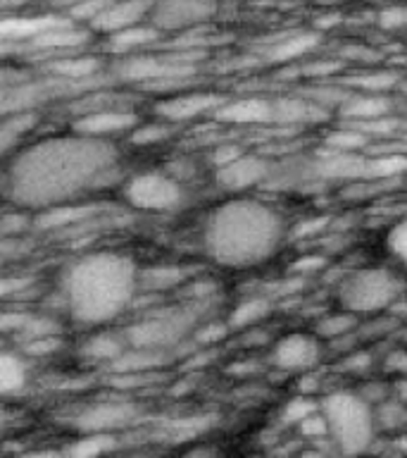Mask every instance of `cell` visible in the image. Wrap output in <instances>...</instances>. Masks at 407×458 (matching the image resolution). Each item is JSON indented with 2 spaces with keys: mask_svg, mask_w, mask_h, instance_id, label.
I'll return each mask as SVG.
<instances>
[{
  "mask_svg": "<svg viewBox=\"0 0 407 458\" xmlns=\"http://www.w3.org/2000/svg\"><path fill=\"white\" fill-rule=\"evenodd\" d=\"M386 370L395 375H407V349H395L386 356Z\"/></svg>",
  "mask_w": 407,
  "mask_h": 458,
  "instance_id": "cell-48",
  "label": "cell"
},
{
  "mask_svg": "<svg viewBox=\"0 0 407 458\" xmlns=\"http://www.w3.org/2000/svg\"><path fill=\"white\" fill-rule=\"evenodd\" d=\"M231 332H234V329H231L228 320H210L203 322V325L193 332V339H195V346H198V349H210V346H217L220 342H224Z\"/></svg>",
  "mask_w": 407,
  "mask_h": 458,
  "instance_id": "cell-37",
  "label": "cell"
},
{
  "mask_svg": "<svg viewBox=\"0 0 407 458\" xmlns=\"http://www.w3.org/2000/svg\"><path fill=\"white\" fill-rule=\"evenodd\" d=\"M403 282L386 267H362L338 282V301L345 310L357 315H374L398 303Z\"/></svg>",
  "mask_w": 407,
  "mask_h": 458,
  "instance_id": "cell-6",
  "label": "cell"
},
{
  "mask_svg": "<svg viewBox=\"0 0 407 458\" xmlns=\"http://www.w3.org/2000/svg\"><path fill=\"white\" fill-rule=\"evenodd\" d=\"M400 81L398 72L391 70H371V72H362V74H357V77L348 79V84L353 89L362 93H381L388 91L393 86Z\"/></svg>",
  "mask_w": 407,
  "mask_h": 458,
  "instance_id": "cell-32",
  "label": "cell"
},
{
  "mask_svg": "<svg viewBox=\"0 0 407 458\" xmlns=\"http://www.w3.org/2000/svg\"><path fill=\"white\" fill-rule=\"evenodd\" d=\"M227 100V96L212 91H188L174 93L170 98L160 100L155 106V113L160 120L171 122V124H186V122L198 120L205 114H214L220 106Z\"/></svg>",
  "mask_w": 407,
  "mask_h": 458,
  "instance_id": "cell-11",
  "label": "cell"
},
{
  "mask_svg": "<svg viewBox=\"0 0 407 458\" xmlns=\"http://www.w3.org/2000/svg\"><path fill=\"white\" fill-rule=\"evenodd\" d=\"M138 267L117 250L88 253L64 270L60 282L62 308L86 327L120 318L138 296Z\"/></svg>",
  "mask_w": 407,
  "mask_h": 458,
  "instance_id": "cell-3",
  "label": "cell"
},
{
  "mask_svg": "<svg viewBox=\"0 0 407 458\" xmlns=\"http://www.w3.org/2000/svg\"><path fill=\"white\" fill-rule=\"evenodd\" d=\"M388 113H391V103L384 96H377V93H355V96H348L341 103V117L348 120L350 124L378 120V117H386Z\"/></svg>",
  "mask_w": 407,
  "mask_h": 458,
  "instance_id": "cell-23",
  "label": "cell"
},
{
  "mask_svg": "<svg viewBox=\"0 0 407 458\" xmlns=\"http://www.w3.org/2000/svg\"><path fill=\"white\" fill-rule=\"evenodd\" d=\"M321 358V344L320 336L303 335V332H293L278 339L271 353V360L278 370L286 372H307L314 370Z\"/></svg>",
  "mask_w": 407,
  "mask_h": 458,
  "instance_id": "cell-12",
  "label": "cell"
},
{
  "mask_svg": "<svg viewBox=\"0 0 407 458\" xmlns=\"http://www.w3.org/2000/svg\"><path fill=\"white\" fill-rule=\"evenodd\" d=\"M378 24L388 31L407 27V5H391L384 13H378Z\"/></svg>",
  "mask_w": 407,
  "mask_h": 458,
  "instance_id": "cell-44",
  "label": "cell"
},
{
  "mask_svg": "<svg viewBox=\"0 0 407 458\" xmlns=\"http://www.w3.org/2000/svg\"><path fill=\"white\" fill-rule=\"evenodd\" d=\"M100 213L98 206L77 200V203H64V206L48 208L34 217V225L43 232H55V229H70L77 225H86V222L96 217Z\"/></svg>",
  "mask_w": 407,
  "mask_h": 458,
  "instance_id": "cell-18",
  "label": "cell"
},
{
  "mask_svg": "<svg viewBox=\"0 0 407 458\" xmlns=\"http://www.w3.org/2000/svg\"><path fill=\"white\" fill-rule=\"evenodd\" d=\"M29 377V368L24 363V358L20 353H12V351H5L0 356V392L10 396V394H17L24 389Z\"/></svg>",
  "mask_w": 407,
  "mask_h": 458,
  "instance_id": "cell-29",
  "label": "cell"
},
{
  "mask_svg": "<svg viewBox=\"0 0 407 458\" xmlns=\"http://www.w3.org/2000/svg\"><path fill=\"white\" fill-rule=\"evenodd\" d=\"M286 239V222L277 208L257 199L224 200L207 217L203 246L221 267H253L270 260Z\"/></svg>",
  "mask_w": 407,
  "mask_h": 458,
  "instance_id": "cell-2",
  "label": "cell"
},
{
  "mask_svg": "<svg viewBox=\"0 0 407 458\" xmlns=\"http://www.w3.org/2000/svg\"><path fill=\"white\" fill-rule=\"evenodd\" d=\"M357 327H360V325H357V313H353V310H345V308H343L341 313L324 315V318L317 322L314 332H317V336H320V339H327V342H338V339H343V336L355 335Z\"/></svg>",
  "mask_w": 407,
  "mask_h": 458,
  "instance_id": "cell-30",
  "label": "cell"
},
{
  "mask_svg": "<svg viewBox=\"0 0 407 458\" xmlns=\"http://www.w3.org/2000/svg\"><path fill=\"white\" fill-rule=\"evenodd\" d=\"M317 43H320V34H314V31L288 34L271 46L270 60H274V63H288V60H295L300 55H307L310 50L317 48Z\"/></svg>",
  "mask_w": 407,
  "mask_h": 458,
  "instance_id": "cell-26",
  "label": "cell"
},
{
  "mask_svg": "<svg viewBox=\"0 0 407 458\" xmlns=\"http://www.w3.org/2000/svg\"><path fill=\"white\" fill-rule=\"evenodd\" d=\"M160 36H162V31L153 21H143V24H136V27H129L124 31L105 36V50L117 57L131 55V53H143L150 46H155Z\"/></svg>",
  "mask_w": 407,
  "mask_h": 458,
  "instance_id": "cell-19",
  "label": "cell"
},
{
  "mask_svg": "<svg viewBox=\"0 0 407 458\" xmlns=\"http://www.w3.org/2000/svg\"><path fill=\"white\" fill-rule=\"evenodd\" d=\"M267 177H270V163L262 156H248V153H243L231 163L221 165L214 172L217 184L227 191L253 189V186L262 184Z\"/></svg>",
  "mask_w": 407,
  "mask_h": 458,
  "instance_id": "cell-15",
  "label": "cell"
},
{
  "mask_svg": "<svg viewBox=\"0 0 407 458\" xmlns=\"http://www.w3.org/2000/svg\"><path fill=\"white\" fill-rule=\"evenodd\" d=\"M27 310H5L3 313V322H0V327L5 335H17L21 327H24V322L29 320Z\"/></svg>",
  "mask_w": 407,
  "mask_h": 458,
  "instance_id": "cell-45",
  "label": "cell"
},
{
  "mask_svg": "<svg viewBox=\"0 0 407 458\" xmlns=\"http://www.w3.org/2000/svg\"><path fill=\"white\" fill-rule=\"evenodd\" d=\"M117 446V439L112 437V432H86V437H81L79 442H74L67 449V456L74 458H88V456H100V454H107Z\"/></svg>",
  "mask_w": 407,
  "mask_h": 458,
  "instance_id": "cell-31",
  "label": "cell"
},
{
  "mask_svg": "<svg viewBox=\"0 0 407 458\" xmlns=\"http://www.w3.org/2000/svg\"><path fill=\"white\" fill-rule=\"evenodd\" d=\"M241 346H262V344L270 342V335L267 332H262V329L255 327H248L243 329V339H241Z\"/></svg>",
  "mask_w": 407,
  "mask_h": 458,
  "instance_id": "cell-50",
  "label": "cell"
},
{
  "mask_svg": "<svg viewBox=\"0 0 407 458\" xmlns=\"http://www.w3.org/2000/svg\"><path fill=\"white\" fill-rule=\"evenodd\" d=\"M67 20H70L67 14L53 13V10L46 14H17V17H5L0 31H3L5 43H27Z\"/></svg>",
  "mask_w": 407,
  "mask_h": 458,
  "instance_id": "cell-17",
  "label": "cell"
},
{
  "mask_svg": "<svg viewBox=\"0 0 407 458\" xmlns=\"http://www.w3.org/2000/svg\"><path fill=\"white\" fill-rule=\"evenodd\" d=\"M238 156H243V148H238V146H234V143H224V146H217L214 148V167H221V165L231 163V160H236Z\"/></svg>",
  "mask_w": 407,
  "mask_h": 458,
  "instance_id": "cell-49",
  "label": "cell"
},
{
  "mask_svg": "<svg viewBox=\"0 0 407 458\" xmlns=\"http://www.w3.org/2000/svg\"><path fill=\"white\" fill-rule=\"evenodd\" d=\"M62 327L60 322L48 318V315H29V320L24 322V327L17 332V339H21V344L34 342V339H43V336L60 335Z\"/></svg>",
  "mask_w": 407,
  "mask_h": 458,
  "instance_id": "cell-35",
  "label": "cell"
},
{
  "mask_svg": "<svg viewBox=\"0 0 407 458\" xmlns=\"http://www.w3.org/2000/svg\"><path fill=\"white\" fill-rule=\"evenodd\" d=\"M212 293H217V284L214 282H210V279H195V282H191L188 284V296H191V301H207Z\"/></svg>",
  "mask_w": 407,
  "mask_h": 458,
  "instance_id": "cell-46",
  "label": "cell"
},
{
  "mask_svg": "<svg viewBox=\"0 0 407 458\" xmlns=\"http://www.w3.org/2000/svg\"><path fill=\"white\" fill-rule=\"evenodd\" d=\"M120 177V150L110 139L71 131L21 148L7 163L3 191L24 210L77 203Z\"/></svg>",
  "mask_w": 407,
  "mask_h": 458,
  "instance_id": "cell-1",
  "label": "cell"
},
{
  "mask_svg": "<svg viewBox=\"0 0 407 458\" xmlns=\"http://www.w3.org/2000/svg\"><path fill=\"white\" fill-rule=\"evenodd\" d=\"M198 318L200 308L195 306V301H191L188 306L162 308L124 329V336L129 346L170 351L191 335V329L198 325Z\"/></svg>",
  "mask_w": 407,
  "mask_h": 458,
  "instance_id": "cell-7",
  "label": "cell"
},
{
  "mask_svg": "<svg viewBox=\"0 0 407 458\" xmlns=\"http://www.w3.org/2000/svg\"><path fill=\"white\" fill-rule=\"evenodd\" d=\"M129 349V342L124 335H110V332H100L93 335L81 344V356L86 360H96V363H114L117 358Z\"/></svg>",
  "mask_w": 407,
  "mask_h": 458,
  "instance_id": "cell-24",
  "label": "cell"
},
{
  "mask_svg": "<svg viewBox=\"0 0 407 458\" xmlns=\"http://www.w3.org/2000/svg\"><path fill=\"white\" fill-rule=\"evenodd\" d=\"M36 124H38V113L36 110L7 113L3 117V127H0V148H3V153H10L14 143H20L21 136H27Z\"/></svg>",
  "mask_w": 407,
  "mask_h": 458,
  "instance_id": "cell-27",
  "label": "cell"
},
{
  "mask_svg": "<svg viewBox=\"0 0 407 458\" xmlns=\"http://www.w3.org/2000/svg\"><path fill=\"white\" fill-rule=\"evenodd\" d=\"M124 200L131 208L150 210V213H164L174 210L184 203V189L174 177H167L162 172H141L124 182L121 186Z\"/></svg>",
  "mask_w": 407,
  "mask_h": 458,
  "instance_id": "cell-8",
  "label": "cell"
},
{
  "mask_svg": "<svg viewBox=\"0 0 407 458\" xmlns=\"http://www.w3.org/2000/svg\"><path fill=\"white\" fill-rule=\"evenodd\" d=\"M138 418V408L129 401H100L84 408L74 418V428L81 432H117L129 428Z\"/></svg>",
  "mask_w": 407,
  "mask_h": 458,
  "instance_id": "cell-13",
  "label": "cell"
},
{
  "mask_svg": "<svg viewBox=\"0 0 407 458\" xmlns=\"http://www.w3.org/2000/svg\"><path fill=\"white\" fill-rule=\"evenodd\" d=\"M386 243H388V250L393 253V258L400 260V263L407 267V220L398 222V225L388 232Z\"/></svg>",
  "mask_w": 407,
  "mask_h": 458,
  "instance_id": "cell-42",
  "label": "cell"
},
{
  "mask_svg": "<svg viewBox=\"0 0 407 458\" xmlns=\"http://www.w3.org/2000/svg\"><path fill=\"white\" fill-rule=\"evenodd\" d=\"M141 124L138 113L134 110V103H121V106L100 107L91 113H81L71 122V131L88 136H100L110 139L112 134H124Z\"/></svg>",
  "mask_w": 407,
  "mask_h": 458,
  "instance_id": "cell-10",
  "label": "cell"
},
{
  "mask_svg": "<svg viewBox=\"0 0 407 458\" xmlns=\"http://www.w3.org/2000/svg\"><path fill=\"white\" fill-rule=\"evenodd\" d=\"M321 114H324V110H321L314 100H274V122H277V124H310V122H320Z\"/></svg>",
  "mask_w": 407,
  "mask_h": 458,
  "instance_id": "cell-25",
  "label": "cell"
},
{
  "mask_svg": "<svg viewBox=\"0 0 407 458\" xmlns=\"http://www.w3.org/2000/svg\"><path fill=\"white\" fill-rule=\"evenodd\" d=\"M407 420L405 401H384L377 411V425L386 429H398Z\"/></svg>",
  "mask_w": 407,
  "mask_h": 458,
  "instance_id": "cell-40",
  "label": "cell"
},
{
  "mask_svg": "<svg viewBox=\"0 0 407 458\" xmlns=\"http://www.w3.org/2000/svg\"><path fill=\"white\" fill-rule=\"evenodd\" d=\"M270 313V299H264V296H250V299H243L241 303L234 308V313L228 318V325H231L234 332H243V329L255 327L257 322H262Z\"/></svg>",
  "mask_w": 407,
  "mask_h": 458,
  "instance_id": "cell-28",
  "label": "cell"
},
{
  "mask_svg": "<svg viewBox=\"0 0 407 458\" xmlns=\"http://www.w3.org/2000/svg\"><path fill=\"white\" fill-rule=\"evenodd\" d=\"M298 392L310 394V396H312L314 392H320V382H317V375H314L312 370L303 372V377H300V385H298Z\"/></svg>",
  "mask_w": 407,
  "mask_h": 458,
  "instance_id": "cell-53",
  "label": "cell"
},
{
  "mask_svg": "<svg viewBox=\"0 0 407 458\" xmlns=\"http://www.w3.org/2000/svg\"><path fill=\"white\" fill-rule=\"evenodd\" d=\"M170 353L160 349H141V346H129L114 363H110L112 375H155Z\"/></svg>",
  "mask_w": 407,
  "mask_h": 458,
  "instance_id": "cell-20",
  "label": "cell"
},
{
  "mask_svg": "<svg viewBox=\"0 0 407 458\" xmlns=\"http://www.w3.org/2000/svg\"><path fill=\"white\" fill-rule=\"evenodd\" d=\"M46 72L64 79H74V81H88V79L105 77L103 74V63H100L98 57L71 55V53L50 57L48 63H46Z\"/></svg>",
  "mask_w": 407,
  "mask_h": 458,
  "instance_id": "cell-21",
  "label": "cell"
},
{
  "mask_svg": "<svg viewBox=\"0 0 407 458\" xmlns=\"http://www.w3.org/2000/svg\"><path fill=\"white\" fill-rule=\"evenodd\" d=\"M328 225V220H324V217H320V220L314 222H303L300 227H295V232H293V236H298V239H303V236H312L317 234V232H324V227Z\"/></svg>",
  "mask_w": 407,
  "mask_h": 458,
  "instance_id": "cell-52",
  "label": "cell"
},
{
  "mask_svg": "<svg viewBox=\"0 0 407 458\" xmlns=\"http://www.w3.org/2000/svg\"><path fill=\"white\" fill-rule=\"evenodd\" d=\"M153 3L155 0H112L103 13L91 21L93 34H117L129 27L150 21V13H153Z\"/></svg>",
  "mask_w": 407,
  "mask_h": 458,
  "instance_id": "cell-14",
  "label": "cell"
},
{
  "mask_svg": "<svg viewBox=\"0 0 407 458\" xmlns=\"http://www.w3.org/2000/svg\"><path fill=\"white\" fill-rule=\"evenodd\" d=\"M398 392H400V401H405L407 403V382H403V385H400Z\"/></svg>",
  "mask_w": 407,
  "mask_h": 458,
  "instance_id": "cell-54",
  "label": "cell"
},
{
  "mask_svg": "<svg viewBox=\"0 0 407 458\" xmlns=\"http://www.w3.org/2000/svg\"><path fill=\"white\" fill-rule=\"evenodd\" d=\"M214 120L236 127H255L274 122V100L267 98H236L224 100L220 110L212 114Z\"/></svg>",
  "mask_w": 407,
  "mask_h": 458,
  "instance_id": "cell-16",
  "label": "cell"
},
{
  "mask_svg": "<svg viewBox=\"0 0 407 458\" xmlns=\"http://www.w3.org/2000/svg\"><path fill=\"white\" fill-rule=\"evenodd\" d=\"M188 279L184 265H150L138 272V293H162Z\"/></svg>",
  "mask_w": 407,
  "mask_h": 458,
  "instance_id": "cell-22",
  "label": "cell"
},
{
  "mask_svg": "<svg viewBox=\"0 0 407 458\" xmlns=\"http://www.w3.org/2000/svg\"><path fill=\"white\" fill-rule=\"evenodd\" d=\"M174 124L171 122H157V124H138L136 129L129 131V141L136 146H150V143H160L170 139Z\"/></svg>",
  "mask_w": 407,
  "mask_h": 458,
  "instance_id": "cell-38",
  "label": "cell"
},
{
  "mask_svg": "<svg viewBox=\"0 0 407 458\" xmlns=\"http://www.w3.org/2000/svg\"><path fill=\"white\" fill-rule=\"evenodd\" d=\"M403 172H407V157L400 153H384V156L378 153L364 167V174L371 179H393Z\"/></svg>",
  "mask_w": 407,
  "mask_h": 458,
  "instance_id": "cell-33",
  "label": "cell"
},
{
  "mask_svg": "<svg viewBox=\"0 0 407 458\" xmlns=\"http://www.w3.org/2000/svg\"><path fill=\"white\" fill-rule=\"evenodd\" d=\"M321 411L328 420V439L343 454H362L374 442L377 413L362 394L334 392L324 396Z\"/></svg>",
  "mask_w": 407,
  "mask_h": 458,
  "instance_id": "cell-4",
  "label": "cell"
},
{
  "mask_svg": "<svg viewBox=\"0 0 407 458\" xmlns=\"http://www.w3.org/2000/svg\"><path fill=\"white\" fill-rule=\"evenodd\" d=\"M60 349H62V339H60V335H53V336H43V339H34V342H27L21 351H24V356L46 358Z\"/></svg>",
  "mask_w": 407,
  "mask_h": 458,
  "instance_id": "cell-43",
  "label": "cell"
},
{
  "mask_svg": "<svg viewBox=\"0 0 407 458\" xmlns=\"http://www.w3.org/2000/svg\"><path fill=\"white\" fill-rule=\"evenodd\" d=\"M367 143H370V136L360 131L357 127H353V124L348 129L331 131V136L327 139L328 148L338 150V153H357V150L367 148Z\"/></svg>",
  "mask_w": 407,
  "mask_h": 458,
  "instance_id": "cell-34",
  "label": "cell"
},
{
  "mask_svg": "<svg viewBox=\"0 0 407 458\" xmlns=\"http://www.w3.org/2000/svg\"><path fill=\"white\" fill-rule=\"evenodd\" d=\"M371 365V356L367 351H355V353H348L345 360H343V370L348 372H364L370 370Z\"/></svg>",
  "mask_w": 407,
  "mask_h": 458,
  "instance_id": "cell-47",
  "label": "cell"
},
{
  "mask_svg": "<svg viewBox=\"0 0 407 458\" xmlns=\"http://www.w3.org/2000/svg\"><path fill=\"white\" fill-rule=\"evenodd\" d=\"M320 403H314V399L310 394L298 392V396H293V399L284 406V411H281V420H284L286 425H295V428H298L307 415H312L314 411H320Z\"/></svg>",
  "mask_w": 407,
  "mask_h": 458,
  "instance_id": "cell-36",
  "label": "cell"
},
{
  "mask_svg": "<svg viewBox=\"0 0 407 458\" xmlns=\"http://www.w3.org/2000/svg\"><path fill=\"white\" fill-rule=\"evenodd\" d=\"M324 267V258H317V256H310V258H300L298 263H293V272L295 275H303V272H314Z\"/></svg>",
  "mask_w": 407,
  "mask_h": 458,
  "instance_id": "cell-51",
  "label": "cell"
},
{
  "mask_svg": "<svg viewBox=\"0 0 407 458\" xmlns=\"http://www.w3.org/2000/svg\"><path fill=\"white\" fill-rule=\"evenodd\" d=\"M298 432L305 439H321V437H328V420L324 411H314L312 415H307L305 420L298 425Z\"/></svg>",
  "mask_w": 407,
  "mask_h": 458,
  "instance_id": "cell-41",
  "label": "cell"
},
{
  "mask_svg": "<svg viewBox=\"0 0 407 458\" xmlns=\"http://www.w3.org/2000/svg\"><path fill=\"white\" fill-rule=\"evenodd\" d=\"M200 53L191 48L177 50L171 55L162 53H131L121 55L112 67L114 79L127 84L148 86V89H171V86L186 84L195 74V60Z\"/></svg>",
  "mask_w": 407,
  "mask_h": 458,
  "instance_id": "cell-5",
  "label": "cell"
},
{
  "mask_svg": "<svg viewBox=\"0 0 407 458\" xmlns=\"http://www.w3.org/2000/svg\"><path fill=\"white\" fill-rule=\"evenodd\" d=\"M29 225H31V217L27 215V210L12 206L3 213V225H0L3 239H20L29 229Z\"/></svg>",
  "mask_w": 407,
  "mask_h": 458,
  "instance_id": "cell-39",
  "label": "cell"
},
{
  "mask_svg": "<svg viewBox=\"0 0 407 458\" xmlns=\"http://www.w3.org/2000/svg\"><path fill=\"white\" fill-rule=\"evenodd\" d=\"M220 10V0H155L150 21L162 34L171 31H188V29L203 27L205 21L214 20Z\"/></svg>",
  "mask_w": 407,
  "mask_h": 458,
  "instance_id": "cell-9",
  "label": "cell"
}]
</instances>
